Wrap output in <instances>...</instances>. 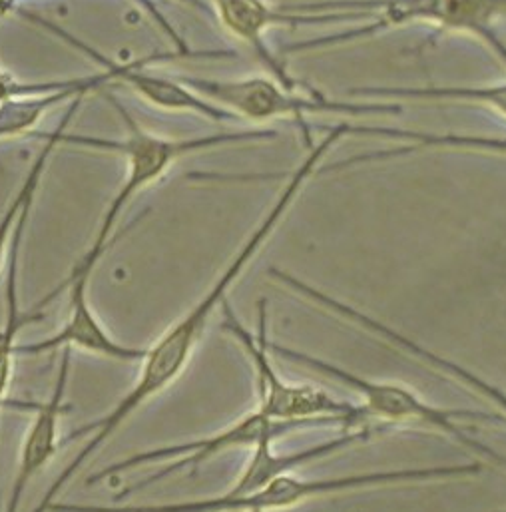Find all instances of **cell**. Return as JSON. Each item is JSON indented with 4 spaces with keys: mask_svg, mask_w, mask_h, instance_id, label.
Here are the masks:
<instances>
[{
    "mask_svg": "<svg viewBox=\"0 0 506 512\" xmlns=\"http://www.w3.org/2000/svg\"><path fill=\"white\" fill-rule=\"evenodd\" d=\"M182 84L192 88L212 104L232 112L238 120L267 124L281 118L295 120L303 128V140L311 148L307 116L313 114H343V116H397L401 106L391 100L375 102H341L323 96L319 90L307 86L301 90L285 88L273 76H246V78H200L178 76Z\"/></svg>",
    "mask_w": 506,
    "mask_h": 512,
    "instance_id": "5b68a950",
    "label": "cell"
},
{
    "mask_svg": "<svg viewBox=\"0 0 506 512\" xmlns=\"http://www.w3.org/2000/svg\"><path fill=\"white\" fill-rule=\"evenodd\" d=\"M214 10L222 26L240 42L252 48L263 68L281 82L285 88H307L303 80H297L285 60H281L267 44L265 34L275 26H327L343 22H369L367 12H287L283 6H275L269 0H212Z\"/></svg>",
    "mask_w": 506,
    "mask_h": 512,
    "instance_id": "30bf717a",
    "label": "cell"
},
{
    "mask_svg": "<svg viewBox=\"0 0 506 512\" xmlns=\"http://www.w3.org/2000/svg\"><path fill=\"white\" fill-rule=\"evenodd\" d=\"M325 136L315 142L309 148V154L301 160V164L291 172L289 180L281 188L277 200L265 214V218L259 222V226L250 234V238L244 242V246L238 250V254L232 257V261L226 265L222 275L214 281V285L206 291V295L182 317L178 319L156 343L146 351V357L142 361V371L138 375V381L134 387L116 403V407L100 417L94 423H88L80 429H74L66 441L60 445H68L72 441H78L80 437H88V443L78 451V455L62 469V473L56 477V481L50 485V489L44 493L40 505L34 511L44 509L46 505L54 503V499L60 495L62 489L74 479V475L104 447V443L150 399L166 391L186 369L190 363L202 335L206 333V327L210 325L212 315L218 311L220 305H224L228 291L232 285L242 277V273L248 269L253 257L259 254V250L265 246V242L273 236L281 220L291 210L297 196L303 192L305 184L319 172L321 162L327 158V154L343 140L341 132L331 128L323 130Z\"/></svg>",
    "mask_w": 506,
    "mask_h": 512,
    "instance_id": "6da1fadb",
    "label": "cell"
},
{
    "mask_svg": "<svg viewBox=\"0 0 506 512\" xmlns=\"http://www.w3.org/2000/svg\"><path fill=\"white\" fill-rule=\"evenodd\" d=\"M351 96L379 100H415V102H461L489 108L506 118V82L489 86H365L349 90Z\"/></svg>",
    "mask_w": 506,
    "mask_h": 512,
    "instance_id": "2e32d148",
    "label": "cell"
},
{
    "mask_svg": "<svg viewBox=\"0 0 506 512\" xmlns=\"http://www.w3.org/2000/svg\"><path fill=\"white\" fill-rule=\"evenodd\" d=\"M16 14L22 16L24 20L32 22V24L42 26L44 30H48L50 34H54L56 38H60L62 42H66L68 46L78 50L80 54H86L92 60H96L100 66H108L114 72L118 84H124L128 88H132L136 94H140L142 98H146L150 104H154L160 110L192 112V114L210 118L214 122H234V120H238L232 112L212 104L206 98H202L192 88L182 84L178 78H166L162 74H156V72L148 70V66L154 60L178 58V56H182L180 52H162V54L136 58V60H130V62H116L114 58H108L106 54L92 48V44H86L84 40L76 38L74 34H70L68 30H64L62 26L54 24L52 20H48L44 16H38L34 12H26V10H18Z\"/></svg>",
    "mask_w": 506,
    "mask_h": 512,
    "instance_id": "9c48e42d",
    "label": "cell"
},
{
    "mask_svg": "<svg viewBox=\"0 0 506 512\" xmlns=\"http://www.w3.org/2000/svg\"><path fill=\"white\" fill-rule=\"evenodd\" d=\"M70 363H72V349L64 347L62 349V361L58 369V377L52 389V397L46 403H38L36 407V417L32 425L26 431L22 449H20V461H18V471L12 483L10 497L6 501V511L18 512V507L22 503V497L32 483V479L56 457L58 449L62 447L58 441V421L64 411V393L70 377Z\"/></svg>",
    "mask_w": 506,
    "mask_h": 512,
    "instance_id": "7c38bea8",
    "label": "cell"
},
{
    "mask_svg": "<svg viewBox=\"0 0 506 512\" xmlns=\"http://www.w3.org/2000/svg\"><path fill=\"white\" fill-rule=\"evenodd\" d=\"M224 327L244 345L250 355L259 405L257 409L273 419L287 423H301L305 427H341L343 431L367 429L373 421L363 405H351L337 401L333 395L313 385H297L283 381L269 361V337H267V313L265 301H259V327L252 331L236 317L228 299L224 301Z\"/></svg>",
    "mask_w": 506,
    "mask_h": 512,
    "instance_id": "8992f818",
    "label": "cell"
},
{
    "mask_svg": "<svg viewBox=\"0 0 506 512\" xmlns=\"http://www.w3.org/2000/svg\"><path fill=\"white\" fill-rule=\"evenodd\" d=\"M140 4H142V8H146L150 14H152V18L160 24V28L174 40V44H176V52H180L182 56H186V58H228V56H232L234 52H230V50H192L190 48V44L176 32V28L162 16V12L158 10V6L152 2V0H138ZM182 2H188V4H192V6H196V8H200V10H206V4L202 2V0H182Z\"/></svg>",
    "mask_w": 506,
    "mask_h": 512,
    "instance_id": "d6986e66",
    "label": "cell"
},
{
    "mask_svg": "<svg viewBox=\"0 0 506 512\" xmlns=\"http://www.w3.org/2000/svg\"><path fill=\"white\" fill-rule=\"evenodd\" d=\"M305 429V425L301 423H287V421H273L269 417H265L259 409H255L252 413H248L246 417H242L240 421H236L234 425H230L228 429H224L222 433H216L212 437H204V439H196V441H188V443H178V445H170V447H162V449H152V451H144V453H136L124 461H118L106 469H102L96 475H90L86 479L88 487H94L102 481H108L124 471H132V469H140L144 465H152L158 461H166V459H176L172 465H166L160 473L150 475L148 479L140 481L134 487L124 489L116 501H122L124 497H130L132 493L144 491L152 485H156L158 481L184 471V469H196L202 463H208L210 459L228 453L232 449H242V447H255L261 441H277L283 435H289L293 431Z\"/></svg>",
    "mask_w": 506,
    "mask_h": 512,
    "instance_id": "ba28073f",
    "label": "cell"
},
{
    "mask_svg": "<svg viewBox=\"0 0 506 512\" xmlns=\"http://www.w3.org/2000/svg\"><path fill=\"white\" fill-rule=\"evenodd\" d=\"M347 136H379L389 140H401L403 144L389 150L359 154L351 160H341L331 166L319 168V172H339L355 166H365L421 150H465V152H485V154H499L506 156V138L497 136H473V134H435V132H419V130H405L397 126H381V124H353L345 122Z\"/></svg>",
    "mask_w": 506,
    "mask_h": 512,
    "instance_id": "4fadbf2b",
    "label": "cell"
},
{
    "mask_svg": "<svg viewBox=\"0 0 506 512\" xmlns=\"http://www.w3.org/2000/svg\"><path fill=\"white\" fill-rule=\"evenodd\" d=\"M80 102L82 98H76L70 102V106L66 108L60 124L48 134V136H42V134H34L36 138H44V144L42 148L38 150L30 170L26 172L18 192L12 196V200L8 202V206L4 208L2 216H0V269L4 267V263H8V256H10V246H12V236H14V228H16V222L24 210V206L28 202L34 200L36 192H38V186L44 178V172L48 168V162H50V156L54 154V150L62 144V134L68 130V124L72 122V118L76 116L78 108H80Z\"/></svg>",
    "mask_w": 506,
    "mask_h": 512,
    "instance_id": "e0dca14e",
    "label": "cell"
},
{
    "mask_svg": "<svg viewBox=\"0 0 506 512\" xmlns=\"http://www.w3.org/2000/svg\"><path fill=\"white\" fill-rule=\"evenodd\" d=\"M283 8L287 12H367L371 16L361 26L289 44L283 48L285 54L351 44L407 24H429L439 32L479 38L506 66V42L497 32L499 20L506 18V0H321L283 4Z\"/></svg>",
    "mask_w": 506,
    "mask_h": 512,
    "instance_id": "3957f363",
    "label": "cell"
},
{
    "mask_svg": "<svg viewBox=\"0 0 506 512\" xmlns=\"http://www.w3.org/2000/svg\"><path fill=\"white\" fill-rule=\"evenodd\" d=\"M88 283L90 279H76L66 289H70V303H68V319L58 333L48 339L36 343H22L16 345V355H42L56 349H82L112 361L120 363H136L144 361L148 349H138L130 345H122L112 339L106 329L102 327L100 319L96 317L90 301H88Z\"/></svg>",
    "mask_w": 506,
    "mask_h": 512,
    "instance_id": "8fae6325",
    "label": "cell"
},
{
    "mask_svg": "<svg viewBox=\"0 0 506 512\" xmlns=\"http://www.w3.org/2000/svg\"><path fill=\"white\" fill-rule=\"evenodd\" d=\"M32 202H28L16 222L14 236H12V246H10V256H8V267H6V283H4V299H6V309H4V325L0 329V411L10 405L6 399L8 383L12 377V359H14V349H16V337L20 329L28 323L44 319V313H22L20 311V299H18V273H20V250H22V240L24 232L30 220L32 212Z\"/></svg>",
    "mask_w": 506,
    "mask_h": 512,
    "instance_id": "5bb4252c",
    "label": "cell"
},
{
    "mask_svg": "<svg viewBox=\"0 0 506 512\" xmlns=\"http://www.w3.org/2000/svg\"><path fill=\"white\" fill-rule=\"evenodd\" d=\"M104 70L100 74H92L88 82L48 94H34V96H18L10 98L0 104V142L20 138L24 134H30V130L46 116L50 110H54L60 104L72 102L76 98H84L86 94L106 86V84H118L114 72L108 66H102Z\"/></svg>",
    "mask_w": 506,
    "mask_h": 512,
    "instance_id": "9a60e30c",
    "label": "cell"
},
{
    "mask_svg": "<svg viewBox=\"0 0 506 512\" xmlns=\"http://www.w3.org/2000/svg\"><path fill=\"white\" fill-rule=\"evenodd\" d=\"M483 469L481 463L467 465H439V467H419V469H393V471H375L359 475H343L335 479H313L305 481L291 473L281 475L267 483L265 487L248 493L232 495L230 491L198 501H180V503H162V505H68V503H50L44 509L34 512H277L289 511L297 505L309 503L337 493H353L367 489H385V487H405V485H423L433 481L463 479L475 477Z\"/></svg>",
    "mask_w": 506,
    "mask_h": 512,
    "instance_id": "277c9868",
    "label": "cell"
},
{
    "mask_svg": "<svg viewBox=\"0 0 506 512\" xmlns=\"http://www.w3.org/2000/svg\"><path fill=\"white\" fill-rule=\"evenodd\" d=\"M108 102H112V106L116 108L118 116L124 122L126 136L122 140L72 134L66 130L62 134V144L80 146V148H88V150H100V152H112V154L122 156L128 164L126 180H124L122 188L118 190V194L114 196V200L110 202L106 214L102 216L100 228H98L88 252L74 265L68 279L64 283H60L56 289H52L34 309H42L44 305H48L72 281L90 279L96 263L106 252V246L110 242L114 226H116L120 214L124 212V208L142 190H146L150 184L158 182L176 162L184 160L186 156L204 152V150H214V148H224V146H234V144H248V142H265V140L275 138V132L267 130V128L220 132V134H208V136H198V138H164V136H156V134L144 130L140 126V122L122 106V102L116 96L110 94Z\"/></svg>",
    "mask_w": 506,
    "mask_h": 512,
    "instance_id": "7a4b0ae2",
    "label": "cell"
},
{
    "mask_svg": "<svg viewBox=\"0 0 506 512\" xmlns=\"http://www.w3.org/2000/svg\"><path fill=\"white\" fill-rule=\"evenodd\" d=\"M271 351L277 357H283L291 363L315 369L317 373L347 385L351 391H355L357 395L363 397V407L373 421H383V423H393V425L415 423V425L433 427V429L445 433L447 437H453L457 443L473 449L475 453L485 455L487 459H491L493 463L506 469V457L499 455L495 449H491L489 445H485L469 435V429H471L469 421L506 423L505 415L483 413V411L441 409V407L425 403L413 389H409L405 385L363 379V377L353 375L337 365H331L327 361H321L317 357H311V355H305L295 349L281 347V345H271Z\"/></svg>",
    "mask_w": 506,
    "mask_h": 512,
    "instance_id": "52a82bcc",
    "label": "cell"
},
{
    "mask_svg": "<svg viewBox=\"0 0 506 512\" xmlns=\"http://www.w3.org/2000/svg\"><path fill=\"white\" fill-rule=\"evenodd\" d=\"M90 76H74V78H64V80H48V82H20L8 72L0 68V104L18 98V96H34V94H48L72 86H80L88 82Z\"/></svg>",
    "mask_w": 506,
    "mask_h": 512,
    "instance_id": "ac0fdd59",
    "label": "cell"
},
{
    "mask_svg": "<svg viewBox=\"0 0 506 512\" xmlns=\"http://www.w3.org/2000/svg\"><path fill=\"white\" fill-rule=\"evenodd\" d=\"M10 10H14V0H0V18Z\"/></svg>",
    "mask_w": 506,
    "mask_h": 512,
    "instance_id": "ffe728a7",
    "label": "cell"
}]
</instances>
